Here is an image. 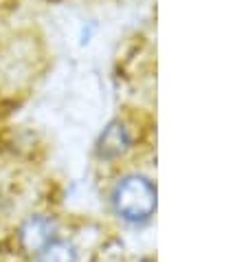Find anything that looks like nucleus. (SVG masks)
I'll use <instances>...</instances> for the list:
<instances>
[{"label":"nucleus","mask_w":248,"mask_h":262,"mask_svg":"<svg viewBox=\"0 0 248 262\" xmlns=\"http://www.w3.org/2000/svg\"><path fill=\"white\" fill-rule=\"evenodd\" d=\"M130 148H132V133H130V128L121 119H112L104 128V133L99 135L94 152L104 161H114V159L126 155Z\"/></svg>","instance_id":"3"},{"label":"nucleus","mask_w":248,"mask_h":262,"mask_svg":"<svg viewBox=\"0 0 248 262\" xmlns=\"http://www.w3.org/2000/svg\"><path fill=\"white\" fill-rule=\"evenodd\" d=\"M57 240V223L53 216L33 214L20 225L18 229V245L29 256H38L51 243Z\"/></svg>","instance_id":"2"},{"label":"nucleus","mask_w":248,"mask_h":262,"mask_svg":"<svg viewBox=\"0 0 248 262\" xmlns=\"http://www.w3.org/2000/svg\"><path fill=\"white\" fill-rule=\"evenodd\" d=\"M112 207L126 223H145L156 209V187L141 174L123 177L112 190Z\"/></svg>","instance_id":"1"},{"label":"nucleus","mask_w":248,"mask_h":262,"mask_svg":"<svg viewBox=\"0 0 248 262\" xmlns=\"http://www.w3.org/2000/svg\"><path fill=\"white\" fill-rule=\"evenodd\" d=\"M38 262H77V249L68 240H55L38 253Z\"/></svg>","instance_id":"4"}]
</instances>
